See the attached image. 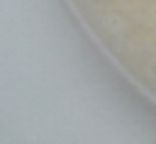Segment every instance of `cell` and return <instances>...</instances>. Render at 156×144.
I'll return each instance as SVG.
<instances>
[{
  "mask_svg": "<svg viewBox=\"0 0 156 144\" xmlns=\"http://www.w3.org/2000/svg\"><path fill=\"white\" fill-rule=\"evenodd\" d=\"M107 54L156 98V0H71Z\"/></svg>",
  "mask_w": 156,
  "mask_h": 144,
  "instance_id": "1",
  "label": "cell"
}]
</instances>
